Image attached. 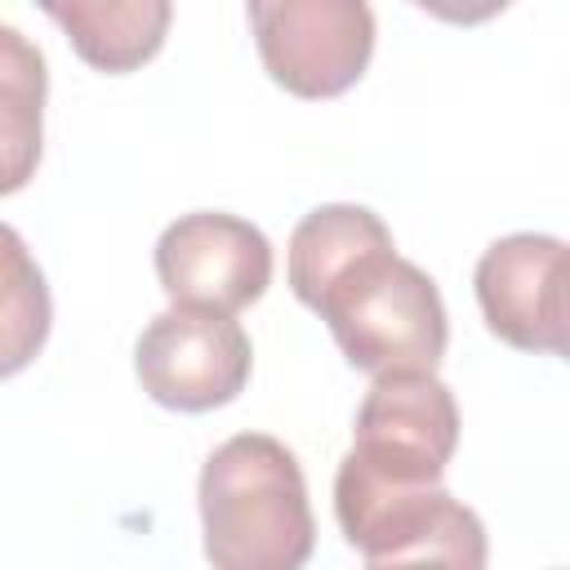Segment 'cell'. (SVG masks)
<instances>
[{
	"instance_id": "obj_10",
	"label": "cell",
	"mask_w": 570,
	"mask_h": 570,
	"mask_svg": "<svg viewBox=\"0 0 570 570\" xmlns=\"http://www.w3.org/2000/svg\"><path fill=\"white\" fill-rule=\"evenodd\" d=\"M49 285L27 240L0 223V379L22 374L49 338Z\"/></svg>"
},
{
	"instance_id": "obj_9",
	"label": "cell",
	"mask_w": 570,
	"mask_h": 570,
	"mask_svg": "<svg viewBox=\"0 0 570 570\" xmlns=\"http://www.w3.org/2000/svg\"><path fill=\"white\" fill-rule=\"evenodd\" d=\"M45 53L0 22V196L22 191L36 178L45 142Z\"/></svg>"
},
{
	"instance_id": "obj_7",
	"label": "cell",
	"mask_w": 570,
	"mask_h": 570,
	"mask_svg": "<svg viewBox=\"0 0 570 570\" xmlns=\"http://www.w3.org/2000/svg\"><path fill=\"white\" fill-rule=\"evenodd\" d=\"M472 285L494 338L521 352H566V245L557 236L512 232L494 240Z\"/></svg>"
},
{
	"instance_id": "obj_3",
	"label": "cell",
	"mask_w": 570,
	"mask_h": 570,
	"mask_svg": "<svg viewBox=\"0 0 570 570\" xmlns=\"http://www.w3.org/2000/svg\"><path fill=\"white\" fill-rule=\"evenodd\" d=\"M200 525L214 570H303L316 543L298 459L267 432L227 436L200 468Z\"/></svg>"
},
{
	"instance_id": "obj_2",
	"label": "cell",
	"mask_w": 570,
	"mask_h": 570,
	"mask_svg": "<svg viewBox=\"0 0 570 570\" xmlns=\"http://www.w3.org/2000/svg\"><path fill=\"white\" fill-rule=\"evenodd\" d=\"M454 445L459 405L436 374H374L334 476V517L347 543L379 557L414 539L450 499L441 476Z\"/></svg>"
},
{
	"instance_id": "obj_11",
	"label": "cell",
	"mask_w": 570,
	"mask_h": 570,
	"mask_svg": "<svg viewBox=\"0 0 570 570\" xmlns=\"http://www.w3.org/2000/svg\"><path fill=\"white\" fill-rule=\"evenodd\" d=\"M365 570H485V525L454 494L401 548L365 557Z\"/></svg>"
},
{
	"instance_id": "obj_5",
	"label": "cell",
	"mask_w": 570,
	"mask_h": 570,
	"mask_svg": "<svg viewBox=\"0 0 570 570\" xmlns=\"http://www.w3.org/2000/svg\"><path fill=\"white\" fill-rule=\"evenodd\" d=\"M254 347L240 321L200 307L160 312L134 347V374L142 392L183 414H205L236 401L249 383Z\"/></svg>"
},
{
	"instance_id": "obj_8",
	"label": "cell",
	"mask_w": 570,
	"mask_h": 570,
	"mask_svg": "<svg viewBox=\"0 0 570 570\" xmlns=\"http://www.w3.org/2000/svg\"><path fill=\"white\" fill-rule=\"evenodd\" d=\"M45 13L67 31L71 49L107 76H125L156 58L174 18L165 0H71L45 4Z\"/></svg>"
},
{
	"instance_id": "obj_4",
	"label": "cell",
	"mask_w": 570,
	"mask_h": 570,
	"mask_svg": "<svg viewBox=\"0 0 570 570\" xmlns=\"http://www.w3.org/2000/svg\"><path fill=\"white\" fill-rule=\"evenodd\" d=\"M267 76L294 98L347 94L374 53V13L361 0H249Z\"/></svg>"
},
{
	"instance_id": "obj_6",
	"label": "cell",
	"mask_w": 570,
	"mask_h": 570,
	"mask_svg": "<svg viewBox=\"0 0 570 570\" xmlns=\"http://www.w3.org/2000/svg\"><path fill=\"white\" fill-rule=\"evenodd\" d=\"M156 276L174 307L232 316L272 285V245L236 214H183L156 240Z\"/></svg>"
},
{
	"instance_id": "obj_1",
	"label": "cell",
	"mask_w": 570,
	"mask_h": 570,
	"mask_svg": "<svg viewBox=\"0 0 570 570\" xmlns=\"http://www.w3.org/2000/svg\"><path fill=\"white\" fill-rule=\"evenodd\" d=\"M289 289L365 374H432L445 356L450 325L432 276L396 254L387 223L365 205H316L294 227Z\"/></svg>"
}]
</instances>
